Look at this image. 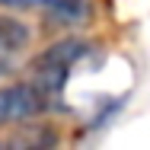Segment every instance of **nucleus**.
Masks as SVG:
<instances>
[{
  "instance_id": "3",
  "label": "nucleus",
  "mask_w": 150,
  "mask_h": 150,
  "mask_svg": "<svg viewBox=\"0 0 150 150\" xmlns=\"http://www.w3.org/2000/svg\"><path fill=\"white\" fill-rule=\"evenodd\" d=\"M10 10H48L61 23H83L90 19V0H0Z\"/></svg>"
},
{
  "instance_id": "2",
  "label": "nucleus",
  "mask_w": 150,
  "mask_h": 150,
  "mask_svg": "<svg viewBox=\"0 0 150 150\" xmlns=\"http://www.w3.org/2000/svg\"><path fill=\"white\" fill-rule=\"evenodd\" d=\"M51 96L42 90L35 80L32 83H13L0 90V125H13V121H29L42 112H48Z\"/></svg>"
},
{
  "instance_id": "1",
  "label": "nucleus",
  "mask_w": 150,
  "mask_h": 150,
  "mask_svg": "<svg viewBox=\"0 0 150 150\" xmlns=\"http://www.w3.org/2000/svg\"><path fill=\"white\" fill-rule=\"evenodd\" d=\"M86 51H90V45H86V42H80V38H67V42L51 45L45 54H38L35 64H32V70H35V83H38L42 90L54 99V96L64 90V83H67L70 70H74V64L83 58Z\"/></svg>"
},
{
  "instance_id": "4",
  "label": "nucleus",
  "mask_w": 150,
  "mask_h": 150,
  "mask_svg": "<svg viewBox=\"0 0 150 150\" xmlns=\"http://www.w3.org/2000/svg\"><path fill=\"white\" fill-rule=\"evenodd\" d=\"M29 32L16 19H0V74H6L13 67V61L19 54V48H26Z\"/></svg>"
}]
</instances>
